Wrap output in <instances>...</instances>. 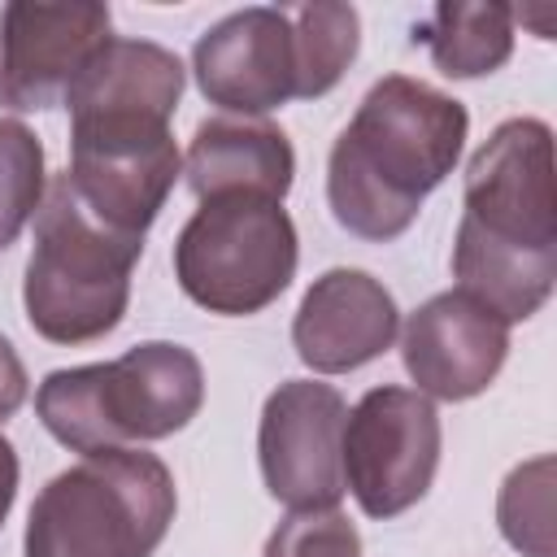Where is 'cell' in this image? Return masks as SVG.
I'll list each match as a JSON object with an SVG mask.
<instances>
[{"mask_svg": "<svg viewBox=\"0 0 557 557\" xmlns=\"http://www.w3.org/2000/svg\"><path fill=\"white\" fill-rule=\"evenodd\" d=\"M470 113L461 100L409 78H379L326 161V200L335 222L370 244L409 231L422 200L453 174Z\"/></svg>", "mask_w": 557, "mask_h": 557, "instance_id": "obj_1", "label": "cell"}, {"mask_svg": "<svg viewBox=\"0 0 557 557\" xmlns=\"http://www.w3.org/2000/svg\"><path fill=\"white\" fill-rule=\"evenodd\" d=\"M205 405L200 357L170 339H148L113 361L52 370L35 392V413L74 453L135 448L183 431Z\"/></svg>", "mask_w": 557, "mask_h": 557, "instance_id": "obj_2", "label": "cell"}, {"mask_svg": "<svg viewBox=\"0 0 557 557\" xmlns=\"http://www.w3.org/2000/svg\"><path fill=\"white\" fill-rule=\"evenodd\" d=\"M178 509L157 453L109 448L44 483L26 518V557H152Z\"/></svg>", "mask_w": 557, "mask_h": 557, "instance_id": "obj_3", "label": "cell"}, {"mask_svg": "<svg viewBox=\"0 0 557 557\" xmlns=\"http://www.w3.org/2000/svg\"><path fill=\"white\" fill-rule=\"evenodd\" d=\"M139 252L144 239L104 226L57 174L35 213V244L22 278L30 326L48 344L104 339L126 313Z\"/></svg>", "mask_w": 557, "mask_h": 557, "instance_id": "obj_4", "label": "cell"}, {"mask_svg": "<svg viewBox=\"0 0 557 557\" xmlns=\"http://www.w3.org/2000/svg\"><path fill=\"white\" fill-rule=\"evenodd\" d=\"M296 226L283 200L218 196L200 200L174 239V278L187 300L222 318L274 305L296 278Z\"/></svg>", "mask_w": 557, "mask_h": 557, "instance_id": "obj_5", "label": "cell"}, {"mask_svg": "<svg viewBox=\"0 0 557 557\" xmlns=\"http://www.w3.org/2000/svg\"><path fill=\"white\" fill-rule=\"evenodd\" d=\"M457 239L557 257V196H553V131L540 117L500 122L466 165V209Z\"/></svg>", "mask_w": 557, "mask_h": 557, "instance_id": "obj_6", "label": "cell"}, {"mask_svg": "<svg viewBox=\"0 0 557 557\" xmlns=\"http://www.w3.org/2000/svg\"><path fill=\"white\" fill-rule=\"evenodd\" d=\"M344 487L361 513L396 518L418 505L440 466V413L413 387H370L344 422Z\"/></svg>", "mask_w": 557, "mask_h": 557, "instance_id": "obj_7", "label": "cell"}, {"mask_svg": "<svg viewBox=\"0 0 557 557\" xmlns=\"http://www.w3.org/2000/svg\"><path fill=\"white\" fill-rule=\"evenodd\" d=\"M178 174L183 157L161 122L70 126V170L61 178L87 213L122 235H148Z\"/></svg>", "mask_w": 557, "mask_h": 557, "instance_id": "obj_8", "label": "cell"}, {"mask_svg": "<svg viewBox=\"0 0 557 557\" xmlns=\"http://www.w3.org/2000/svg\"><path fill=\"white\" fill-rule=\"evenodd\" d=\"M344 422L348 405L331 383H278L257 426L265 492L287 509H335L344 496Z\"/></svg>", "mask_w": 557, "mask_h": 557, "instance_id": "obj_9", "label": "cell"}, {"mask_svg": "<svg viewBox=\"0 0 557 557\" xmlns=\"http://www.w3.org/2000/svg\"><path fill=\"white\" fill-rule=\"evenodd\" d=\"M109 39V4H35L0 9V109L35 113L65 100L70 83Z\"/></svg>", "mask_w": 557, "mask_h": 557, "instance_id": "obj_10", "label": "cell"}, {"mask_svg": "<svg viewBox=\"0 0 557 557\" xmlns=\"http://www.w3.org/2000/svg\"><path fill=\"white\" fill-rule=\"evenodd\" d=\"M191 70L205 100L239 117H261L287 100H300L296 35L287 9L252 4L226 13L196 39Z\"/></svg>", "mask_w": 557, "mask_h": 557, "instance_id": "obj_11", "label": "cell"}, {"mask_svg": "<svg viewBox=\"0 0 557 557\" xmlns=\"http://www.w3.org/2000/svg\"><path fill=\"white\" fill-rule=\"evenodd\" d=\"M509 357V326L466 292L418 305L400 331V361L422 396L470 400L492 387Z\"/></svg>", "mask_w": 557, "mask_h": 557, "instance_id": "obj_12", "label": "cell"}, {"mask_svg": "<svg viewBox=\"0 0 557 557\" xmlns=\"http://www.w3.org/2000/svg\"><path fill=\"white\" fill-rule=\"evenodd\" d=\"M396 326L400 309L392 292L366 270L335 265L305 292L292 322V344L309 370L348 374L383 357V348H392L396 339Z\"/></svg>", "mask_w": 557, "mask_h": 557, "instance_id": "obj_13", "label": "cell"}, {"mask_svg": "<svg viewBox=\"0 0 557 557\" xmlns=\"http://www.w3.org/2000/svg\"><path fill=\"white\" fill-rule=\"evenodd\" d=\"M183 96V61L152 39H104L65 91L70 122H170Z\"/></svg>", "mask_w": 557, "mask_h": 557, "instance_id": "obj_14", "label": "cell"}, {"mask_svg": "<svg viewBox=\"0 0 557 557\" xmlns=\"http://www.w3.org/2000/svg\"><path fill=\"white\" fill-rule=\"evenodd\" d=\"M183 174L196 200H218V196L283 200L296 178V152L287 135L265 117H209L191 135Z\"/></svg>", "mask_w": 557, "mask_h": 557, "instance_id": "obj_15", "label": "cell"}, {"mask_svg": "<svg viewBox=\"0 0 557 557\" xmlns=\"http://www.w3.org/2000/svg\"><path fill=\"white\" fill-rule=\"evenodd\" d=\"M413 39L426 44L444 78H483L513 52V9L487 0H444L413 30Z\"/></svg>", "mask_w": 557, "mask_h": 557, "instance_id": "obj_16", "label": "cell"}, {"mask_svg": "<svg viewBox=\"0 0 557 557\" xmlns=\"http://www.w3.org/2000/svg\"><path fill=\"white\" fill-rule=\"evenodd\" d=\"M296 35V70H300V100L326 96L361 48V17L352 4L339 0H309L287 9Z\"/></svg>", "mask_w": 557, "mask_h": 557, "instance_id": "obj_17", "label": "cell"}, {"mask_svg": "<svg viewBox=\"0 0 557 557\" xmlns=\"http://www.w3.org/2000/svg\"><path fill=\"white\" fill-rule=\"evenodd\" d=\"M500 535L527 557H553V457H531L509 470L496 500Z\"/></svg>", "mask_w": 557, "mask_h": 557, "instance_id": "obj_18", "label": "cell"}, {"mask_svg": "<svg viewBox=\"0 0 557 557\" xmlns=\"http://www.w3.org/2000/svg\"><path fill=\"white\" fill-rule=\"evenodd\" d=\"M44 205V144L26 122H0V252Z\"/></svg>", "mask_w": 557, "mask_h": 557, "instance_id": "obj_19", "label": "cell"}, {"mask_svg": "<svg viewBox=\"0 0 557 557\" xmlns=\"http://www.w3.org/2000/svg\"><path fill=\"white\" fill-rule=\"evenodd\" d=\"M261 557H361V535L339 509H292Z\"/></svg>", "mask_w": 557, "mask_h": 557, "instance_id": "obj_20", "label": "cell"}, {"mask_svg": "<svg viewBox=\"0 0 557 557\" xmlns=\"http://www.w3.org/2000/svg\"><path fill=\"white\" fill-rule=\"evenodd\" d=\"M26 392H30V379H26V366H22V357H17V348L0 335V422H9L17 409H22V400H26Z\"/></svg>", "mask_w": 557, "mask_h": 557, "instance_id": "obj_21", "label": "cell"}, {"mask_svg": "<svg viewBox=\"0 0 557 557\" xmlns=\"http://www.w3.org/2000/svg\"><path fill=\"white\" fill-rule=\"evenodd\" d=\"M13 496H17V453H13V444L0 435V527H4V518H9V509H13Z\"/></svg>", "mask_w": 557, "mask_h": 557, "instance_id": "obj_22", "label": "cell"}]
</instances>
